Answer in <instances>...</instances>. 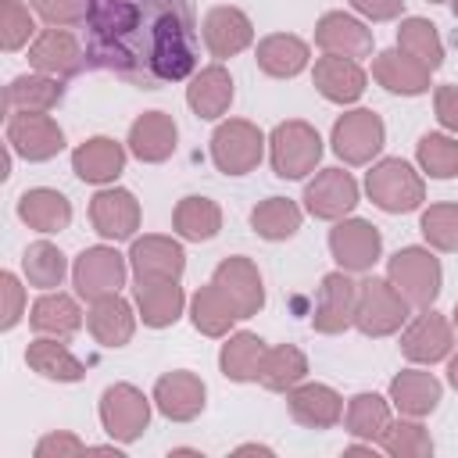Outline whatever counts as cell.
<instances>
[{"label": "cell", "mask_w": 458, "mask_h": 458, "mask_svg": "<svg viewBox=\"0 0 458 458\" xmlns=\"http://www.w3.org/2000/svg\"><path fill=\"white\" fill-rule=\"evenodd\" d=\"M129 268L136 279H179L186 272V250L179 240L147 233L129 247Z\"/></svg>", "instance_id": "e0dca14e"}, {"label": "cell", "mask_w": 458, "mask_h": 458, "mask_svg": "<svg viewBox=\"0 0 458 458\" xmlns=\"http://www.w3.org/2000/svg\"><path fill=\"white\" fill-rule=\"evenodd\" d=\"M25 365L43 379H57V383H79L86 376V365L57 336H36L25 347Z\"/></svg>", "instance_id": "e575fe53"}, {"label": "cell", "mask_w": 458, "mask_h": 458, "mask_svg": "<svg viewBox=\"0 0 458 458\" xmlns=\"http://www.w3.org/2000/svg\"><path fill=\"white\" fill-rule=\"evenodd\" d=\"M429 4H440V0H429Z\"/></svg>", "instance_id": "680465c9"}, {"label": "cell", "mask_w": 458, "mask_h": 458, "mask_svg": "<svg viewBox=\"0 0 458 458\" xmlns=\"http://www.w3.org/2000/svg\"><path fill=\"white\" fill-rule=\"evenodd\" d=\"M29 4L47 25H57V29H72V25L86 21L89 7H93V0H29Z\"/></svg>", "instance_id": "c3c4849f"}, {"label": "cell", "mask_w": 458, "mask_h": 458, "mask_svg": "<svg viewBox=\"0 0 458 458\" xmlns=\"http://www.w3.org/2000/svg\"><path fill=\"white\" fill-rule=\"evenodd\" d=\"M211 283L218 286V293L233 304L236 318H250L265 308V283H261V272L250 258L243 254H233V258H222L211 272Z\"/></svg>", "instance_id": "30bf717a"}, {"label": "cell", "mask_w": 458, "mask_h": 458, "mask_svg": "<svg viewBox=\"0 0 458 458\" xmlns=\"http://www.w3.org/2000/svg\"><path fill=\"white\" fill-rule=\"evenodd\" d=\"M351 7L369 21H394L404 11V0H351Z\"/></svg>", "instance_id": "f5cc1de1"}, {"label": "cell", "mask_w": 458, "mask_h": 458, "mask_svg": "<svg viewBox=\"0 0 458 458\" xmlns=\"http://www.w3.org/2000/svg\"><path fill=\"white\" fill-rule=\"evenodd\" d=\"M197 18L190 0H93L86 61L136 89H161L197 72Z\"/></svg>", "instance_id": "6da1fadb"}, {"label": "cell", "mask_w": 458, "mask_h": 458, "mask_svg": "<svg viewBox=\"0 0 458 458\" xmlns=\"http://www.w3.org/2000/svg\"><path fill=\"white\" fill-rule=\"evenodd\" d=\"M233 93H236V89H233L229 68L208 64V68L193 72V79H190V86H186V104H190V111H193L197 118L215 122V118H222V114L229 111Z\"/></svg>", "instance_id": "f1b7e54d"}, {"label": "cell", "mask_w": 458, "mask_h": 458, "mask_svg": "<svg viewBox=\"0 0 458 458\" xmlns=\"http://www.w3.org/2000/svg\"><path fill=\"white\" fill-rule=\"evenodd\" d=\"M86 326L100 347H125L136 333V311L122 293H107V297L89 301Z\"/></svg>", "instance_id": "484cf974"}, {"label": "cell", "mask_w": 458, "mask_h": 458, "mask_svg": "<svg viewBox=\"0 0 458 458\" xmlns=\"http://www.w3.org/2000/svg\"><path fill=\"white\" fill-rule=\"evenodd\" d=\"M64 97V86L61 79L54 75H18L11 79L7 93H4V104H7V114H18V111H29V114H50Z\"/></svg>", "instance_id": "d6a6232c"}, {"label": "cell", "mask_w": 458, "mask_h": 458, "mask_svg": "<svg viewBox=\"0 0 458 458\" xmlns=\"http://www.w3.org/2000/svg\"><path fill=\"white\" fill-rule=\"evenodd\" d=\"M329 254L344 272H369L383 254V236L365 218H340L329 229Z\"/></svg>", "instance_id": "8fae6325"}, {"label": "cell", "mask_w": 458, "mask_h": 458, "mask_svg": "<svg viewBox=\"0 0 458 458\" xmlns=\"http://www.w3.org/2000/svg\"><path fill=\"white\" fill-rule=\"evenodd\" d=\"M265 340L258 336V333H233L225 344H222V351H218V369H222V376L225 379H233V383H254L258 379V372H261V361H265Z\"/></svg>", "instance_id": "d590c367"}, {"label": "cell", "mask_w": 458, "mask_h": 458, "mask_svg": "<svg viewBox=\"0 0 458 458\" xmlns=\"http://www.w3.org/2000/svg\"><path fill=\"white\" fill-rule=\"evenodd\" d=\"M0 293H4V311H0V329H14L18 318L25 315V286L18 283L14 272L0 276Z\"/></svg>", "instance_id": "681fc988"}, {"label": "cell", "mask_w": 458, "mask_h": 458, "mask_svg": "<svg viewBox=\"0 0 458 458\" xmlns=\"http://www.w3.org/2000/svg\"><path fill=\"white\" fill-rule=\"evenodd\" d=\"M18 218L36 233H61L72 225V204L61 190L36 186L18 197Z\"/></svg>", "instance_id": "1f68e13d"}, {"label": "cell", "mask_w": 458, "mask_h": 458, "mask_svg": "<svg viewBox=\"0 0 458 458\" xmlns=\"http://www.w3.org/2000/svg\"><path fill=\"white\" fill-rule=\"evenodd\" d=\"M447 383L458 390V354H451V361H447Z\"/></svg>", "instance_id": "db71d44e"}, {"label": "cell", "mask_w": 458, "mask_h": 458, "mask_svg": "<svg viewBox=\"0 0 458 458\" xmlns=\"http://www.w3.org/2000/svg\"><path fill=\"white\" fill-rule=\"evenodd\" d=\"M240 454H247V451H258V454H272V447H261V444H243V447H236Z\"/></svg>", "instance_id": "11a10c76"}, {"label": "cell", "mask_w": 458, "mask_h": 458, "mask_svg": "<svg viewBox=\"0 0 458 458\" xmlns=\"http://www.w3.org/2000/svg\"><path fill=\"white\" fill-rule=\"evenodd\" d=\"M411 304L401 297V290L390 279L369 276L358 283V304H354V329L379 340V336H394L404 322H408Z\"/></svg>", "instance_id": "3957f363"}, {"label": "cell", "mask_w": 458, "mask_h": 458, "mask_svg": "<svg viewBox=\"0 0 458 458\" xmlns=\"http://www.w3.org/2000/svg\"><path fill=\"white\" fill-rule=\"evenodd\" d=\"M29 326L39 333V336H57V340H68L82 329V311L75 304V297L61 293V290H47L32 311H29Z\"/></svg>", "instance_id": "836d02e7"}, {"label": "cell", "mask_w": 458, "mask_h": 458, "mask_svg": "<svg viewBox=\"0 0 458 458\" xmlns=\"http://www.w3.org/2000/svg\"><path fill=\"white\" fill-rule=\"evenodd\" d=\"M354 304H358V283L351 279V272H326L318 283V297H315V315H311V329L322 336H336L344 329L354 326Z\"/></svg>", "instance_id": "7c38bea8"}, {"label": "cell", "mask_w": 458, "mask_h": 458, "mask_svg": "<svg viewBox=\"0 0 458 458\" xmlns=\"http://www.w3.org/2000/svg\"><path fill=\"white\" fill-rule=\"evenodd\" d=\"M365 193H369V200L379 211H386V215H408V211L422 208L426 182H422V175L404 157H383V161H376L369 168Z\"/></svg>", "instance_id": "7a4b0ae2"}, {"label": "cell", "mask_w": 458, "mask_h": 458, "mask_svg": "<svg viewBox=\"0 0 458 458\" xmlns=\"http://www.w3.org/2000/svg\"><path fill=\"white\" fill-rule=\"evenodd\" d=\"M354 204H358V182L344 168H322L304 186V208H308L311 218L340 222L354 211Z\"/></svg>", "instance_id": "9a60e30c"}, {"label": "cell", "mask_w": 458, "mask_h": 458, "mask_svg": "<svg viewBox=\"0 0 458 458\" xmlns=\"http://www.w3.org/2000/svg\"><path fill=\"white\" fill-rule=\"evenodd\" d=\"M433 111H437V122L447 129V132H458V86H437L433 93Z\"/></svg>", "instance_id": "816d5d0a"}, {"label": "cell", "mask_w": 458, "mask_h": 458, "mask_svg": "<svg viewBox=\"0 0 458 458\" xmlns=\"http://www.w3.org/2000/svg\"><path fill=\"white\" fill-rule=\"evenodd\" d=\"M254 61H258V68H261L265 75H272V79H293V75H301V72L308 68L311 50H308V43H304L301 36H293V32H272V36H265V39L254 47Z\"/></svg>", "instance_id": "4dcf8cb0"}, {"label": "cell", "mask_w": 458, "mask_h": 458, "mask_svg": "<svg viewBox=\"0 0 458 458\" xmlns=\"http://www.w3.org/2000/svg\"><path fill=\"white\" fill-rule=\"evenodd\" d=\"M429 68L422 61H415L411 54H404L401 47L376 54L372 61V79L386 89V93H401V97H419L429 89Z\"/></svg>", "instance_id": "83f0119b"}, {"label": "cell", "mask_w": 458, "mask_h": 458, "mask_svg": "<svg viewBox=\"0 0 458 458\" xmlns=\"http://www.w3.org/2000/svg\"><path fill=\"white\" fill-rule=\"evenodd\" d=\"M150 401L140 386L132 383H114L100 394V426L111 440L118 444H132L143 437V429L150 426Z\"/></svg>", "instance_id": "52a82bcc"}, {"label": "cell", "mask_w": 458, "mask_h": 458, "mask_svg": "<svg viewBox=\"0 0 458 458\" xmlns=\"http://www.w3.org/2000/svg\"><path fill=\"white\" fill-rule=\"evenodd\" d=\"M379 447L390 458H429L433 454V437L419 419L401 415V419H390L386 433L379 437Z\"/></svg>", "instance_id": "b9f144b4"}, {"label": "cell", "mask_w": 458, "mask_h": 458, "mask_svg": "<svg viewBox=\"0 0 458 458\" xmlns=\"http://www.w3.org/2000/svg\"><path fill=\"white\" fill-rule=\"evenodd\" d=\"M129 258H122L114 247L107 243H97V247H86L75 265H72V283H75V293L82 301H97V297H107V293H118L125 286V265Z\"/></svg>", "instance_id": "9c48e42d"}, {"label": "cell", "mask_w": 458, "mask_h": 458, "mask_svg": "<svg viewBox=\"0 0 458 458\" xmlns=\"http://www.w3.org/2000/svg\"><path fill=\"white\" fill-rule=\"evenodd\" d=\"M132 297H136V311H140L143 326H150V329L175 326L186 308V293H182L179 279H136Z\"/></svg>", "instance_id": "cb8c5ba5"}, {"label": "cell", "mask_w": 458, "mask_h": 458, "mask_svg": "<svg viewBox=\"0 0 458 458\" xmlns=\"http://www.w3.org/2000/svg\"><path fill=\"white\" fill-rule=\"evenodd\" d=\"M190 322H193L197 333L218 340V336H229V329H233V322H236V311H233V304L218 293V286L208 283V286H200V290L190 297Z\"/></svg>", "instance_id": "ab89813d"}, {"label": "cell", "mask_w": 458, "mask_h": 458, "mask_svg": "<svg viewBox=\"0 0 458 458\" xmlns=\"http://www.w3.org/2000/svg\"><path fill=\"white\" fill-rule=\"evenodd\" d=\"M21 272H25L29 286H36V290H54V286L64 283L68 261H64V254H61L54 243L36 240V243H29L25 254H21Z\"/></svg>", "instance_id": "ee69618b"}, {"label": "cell", "mask_w": 458, "mask_h": 458, "mask_svg": "<svg viewBox=\"0 0 458 458\" xmlns=\"http://www.w3.org/2000/svg\"><path fill=\"white\" fill-rule=\"evenodd\" d=\"M175 140H179V129H175V118L165 114V111H143L132 125H129V154L140 157L143 165H161L175 154Z\"/></svg>", "instance_id": "7402d4cb"}, {"label": "cell", "mask_w": 458, "mask_h": 458, "mask_svg": "<svg viewBox=\"0 0 458 458\" xmlns=\"http://www.w3.org/2000/svg\"><path fill=\"white\" fill-rule=\"evenodd\" d=\"M265 132L247 118H229L211 132V161L225 175H247L265 157Z\"/></svg>", "instance_id": "8992f818"}, {"label": "cell", "mask_w": 458, "mask_h": 458, "mask_svg": "<svg viewBox=\"0 0 458 458\" xmlns=\"http://www.w3.org/2000/svg\"><path fill=\"white\" fill-rule=\"evenodd\" d=\"M86 451V444L75 437V433H47L39 444H36V458H75V454H82Z\"/></svg>", "instance_id": "f907efd6"}, {"label": "cell", "mask_w": 458, "mask_h": 458, "mask_svg": "<svg viewBox=\"0 0 458 458\" xmlns=\"http://www.w3.org/2000/svg\"><path fill=\"white\" fill-rule=\"evenodd\" d=\"M301 208L290 200V197H268L261 200L254 211H250V229L261 236V240H290L297 229H301Z\"/></svg>", "instance_id": "60d3db41"}, {"label": "cell", "mask_w": 458, "mask_h": 458, "mask_svg": "<svg viewBox=\"0 0 458 458\" xmlns=\"http://www.w3.org/2000/svg\"><path fill=\"white\" fill-rule=\"evenodd\" d=\"M315 43L322 54H340L351 61H361L372 54V29L344 11H326L315 25Z\"/></svg>", "instance_id": "44dd1931"}, {"label": "cell", "mask_w": 458, "mask_h": 458, "mask_svg": "<svg viewBox=\"0 0 458 458\" xmlns=\"http://www.w3.org/2000/svg\"><path fill=\"white\" fill-rule=\"evenodd\" d=\"M451 11H454V18H458V0H451Z\"/></svg>", "instance_id": "6f0895ef"}, {"label": "cell", "mask_w": 458, "mask_h": 458, "mask_svg": "<svg viewBox=\"0 0 458 458\" xmlns=\"http://www.w3.org/2000/svg\"><path fill=\"white\" fill-rule=\"evenodd\" d=\"M415 161L429 179H454L458 175V140L447 132H426L415 143Z\"/></svg>", "instance_id": "f6af8a7d"}, {"label": "cell", "mask_w": 458, "mask_h": 458, "mask_svg": "<svg viewBox=\"0 0 458 458\" xmlns=\"http://www.w3.org/2000/svg\"><path fill=\"white\" fill-rule=\"evenodd\" d=\"M386 279L401 290V297L411 308H433V301L440 297L444 268L429 247H401L386 261Z\"/></svg>", "instance_id": "5b68a950"}, {"label": "cell", "mask_w": 458, "mask_h": 458, "mask_svg": "<svg viewBox=\"0 0 458 458\" xmlns=\"http://www.w3.org/2000/svg\"><path fill=\"white\" fill-rule=\"evenodd\" d=\"M122 168H125V147L111 136H89L72 150V172L82 182L107 186L122 175Z\"/></svg>", "instance_id": "d4e9b609"}, {"label": "cell", "mask_w": 458, "mask_h": 458, "mask_svg": "<svg viewBox=\"0 0 458 458\" xmlns=\"http://www.w3.org/2000/svg\"><path fill=\"white\" fill-rule=\"evenodd\" d=\"M451 315H454V329H458V304H454V311H451Z\"/></svg>", "instance_id": "9f6ffc18"}, {"label": "cell", "mask_w": 458, "mask_h": 458, "mask_svg": "<svg viewBox=\"0 0 458 458\" xmlns=\"http://www.w3.org/2000/svg\"><path fill=\"white\" fill-rule=\"evenodd\" d=\"M419 233L433 250H458V204H429L419 218Z\"/></svg>", "instance_id": "bcb514c9"}, {"label": "cell", "mask_w": 458, "mask_h": 458, "mask_svg": "<svg viewBox=\"0 0 458 458\" xmlns=\"http://www.w3.org/2000/svg\"><path fill=\"white\" fill-rule=\"evenodd\" d=\"M89 222L104 240H132L140 229V200L122 186L97 190L89 200Z\"/></svg>", "instance_id": "ac0fdd59"}, {"label": "cell", "mask_w": 458, "mask_h": 458, "mask_svg": "<svg viewBox=\"0 0 458 458\" xmlns=\"http://www.w3.org/2000/svg\"><path fill=\"white\" fill-rule=\"evenodd\" d=\"M7 147L25 161H50L64 150V132L50 114H7Z\"/></svg>", "instance_id": "5bb4252c"}, {"label": "cell", "mask_w": 458, "mask_h": 458, "mask_svg": "<svg viewBox=\"0 0 458 458\" xmlns=\"http://www.w3.org/2000/svg\"><path fill=\"white\" fill-rule=\"evenodd\" d=\"M311 79H315V89L333 100V104H354L361 93H365V68L351 57H340V54H326L315 61L311 68Z\"/></svg>", "instance_id": "4316f807"}, {"label": "cell", "mask_w": 458, "mask_h": 458, "mask_svg": "<svg viewBox=\"0 0 458 458\" xmlns=\"http://www.w3.org/2000/svg\"><path fill=\"white\" fill-rule=\"evenodd\" d=\"M154 408L172 419V422H190L204 411V397H208V386L197 372H186V369H175V372H165L157 383H154Z\"/></svg>", "instance_id": "d6986e66"}, {"label": "cell", "mask_w": 458, "mask_h": 458, "mask_svg": "<svg viewBox=\"0 0 458 458\" xmlns=\"http://www.w3.org/2000/svg\"><path fill=\"white\" fill-rule=\"evenodd\" d=\"M308 376V358L301 347L293 344H279V347H268L265 351V361H261V372H258V383L272 394H286L293 390L297 383H304Z\"/></svg>", "instance_id": "f35d334b"}, {"label": "cell", "mask_w": 458, "mask_h": 458, "mask_svg": "<svg viewBox=\"0 0 458 458\" xmlns=\"http://www.w3.org/2000/svg\"><path fill=\"white\" fill-rule=\"evenodd\" d=\"M397 47L404 54H411L415 61H422L429 72H437L444 64V43L429 18H404L397 29Z\"/></svg>", "instance_id": "7bdbcfd3"}, {"label": "cell", "mask_w": 458, "mask_h": 458, "mask_svg": "<svg viewBox=\"0 0 458 458\" xmlns=\"http://www.w3.org/2000/svg\"><path fill=\"white\" fill-rule=\"evenodd\" d=\"M451 347H454V329L451 322L433 311V308H422L404 329H401V354L415 365H433V361H444L451 358Z\"/></svg>", "instance_id": "4fadbf2b"}, {"label": "cell", "mask_w": 458, "mask_h": 458, "mask_svg": "<svg viewBox=\"0 0 458 458\" xmlns=\"http://www.w3.org/2000/svg\"><path fill=\"white\" fill-rule=\"evenodd\" d=\"M440 394H444L440 379L433 372H422V369H401L390 379V404L401 415H411V419H422V415L437 411Z\"/></svg>", "instance_id": "f546056e"}, {"label": "cell", "mask_w": 458, "mask_h": 458, "mask_svg": "<svg viewBox=\"0 0 458 458\" xmlns=\"http://www.w3.org/2000/svg\"><path fill=\"white\" fill-rule=\"evenodd\" d=\"M329 143H333V154L344 165H369L386 143V125L376 111L354 107V111H347L333 122Z\"/></svg>", "instance_id": "ba28073f"}, {"label": "cell", "mask_w": 458, "mask_h": 458, "mask_svg": "<svg viewBox=\"0 0 458 458\" xmlns=\"http://www.w3.org/2000/svg\"><path fill=\"white\" fill-rule=\"evenodd\" d=\"M322 157V136L315 125L301 122V118H290V122H279L268 136V161H272V172L279 179H304L315 172Z\"/></svg>", "instance_id": "277c9868"}, {"label": "cell", "mask_w": 458, "mask_h": 458, "mask_svg": "<svg viewBox=\"0 0 458 458\" xmlns=\"http://www.w3.org/2000/svg\"><path fill=\"white\" fill-rule=\"evenodd\" d=\"M344 426L354 440H365V444H379V437L386 433L390 426V401L379 397V394H354L344 408Z\"/></svg>", "instance_id": "74e56055"}, {"label": "cell", "mask_w": 458, "mask_h": 458, "mask_svg": "<svg viewBox=\"0 0 458 458\" xmlns=\"http://www.w3.org/2000/svg\"><path fill=\"white\" fill-rule=\"evenodd\" d=\"M200 39H204V47H208L211 57L225 61V57H236L240 50H247L254 43V25H250V18L240 7L218 4V7H211L204 14Z\"/></svg>", "instance_id": "ffe728a7"}, {"label": "cell", "mask_w": 458, "mask_h": 458, "mask_svg": "<svg viewBox=\"0 0 458 458\" xmlns=\"http://www.w3.org/2000/svg\"><path fill=\"white\" fill-rule=\"evenodd\" d=\"M29 64L43 75L54 79H72L79 75L89 61H86V47H79V39L68 29H39V36L29 43Z\"/></svg>", "instance_id": "2e32d148"}, {"label": "cell", "mask_w": 458, "mask_h": 458, "mask_svg": "<svg viewBox=\"0 0 458 458\" xmlns=\"http://www.w3.org/2000/svg\"><path fill=\"white\" fill-rule=\"evenodd\" d=\"M286 408L308 429H333L344 419V397L326 383H297L286 390Z\"/></svg>", "instance_id": "603a6c76"}, {"label": "cell", "mask_w": 458, "mask_h": 458, "mask_svg": "<svg viewBox=\"0 0 458 458\" xmlns=\"http://www.w3.org/2000/svg\"><path fill=\"white\" fill-rule=\"evenodd\" d=\"M36 32V18L21 0H0V47L7 54L21 50L25 43H32Z\"/></svg>", "instance_id": "7dc6e473"}, {"label": "cell", "mask_w": 458, "mask_h": 458, "mask_svg": "<svg viewBox=\"0 0 458 458\" xmlns=\"http://www.w3.org/2000/svg\"><path fill=\"white\" fill-rule=\"evenodd\" d=\"M172 229L190 240V243H204V240H215L218 229H222V208L211 200V197H182L172 211Z\"/></svg>", "instance_id": "8d00e7d4"}]
</instances>
